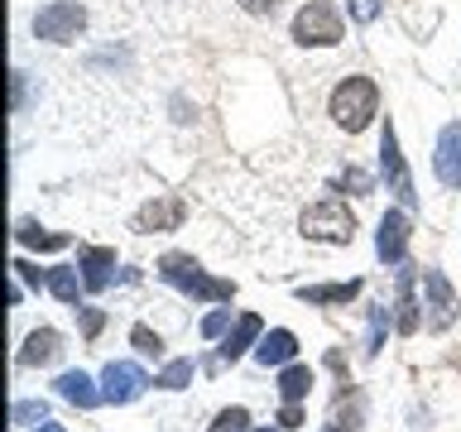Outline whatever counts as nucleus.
Instances as JSON below:
<instances>
[{"label": "nucleus", "instance_id": "39448f33", "mask_svg": "<svg viewBox=\"0 0 461 432\" xmlns=\"http://www.w3.org/2000/svg\"><path fill=\"white\" fill-rule=\"evenodd\" d=\"M82 29H86V10L77 0H49L34 14V39H43V43H72Z\"/></svg>", "mask_w": 461, "mask_h": 432}, {"label": "nucleus", "instance_id": "ddd939ff", "mask_svg": "<svg viewBox=\"0 0 461 432\" xmlns=\"http://www.w3.org/2000/svg\"><path fill=\"white\" fill-rule=\"evenodd\" d=\"M294 356H298V337L288 327H274V331H265L259 337V346H255V360L259 365H274V370H284V365H294Z\"/></svg>", "mask_w": 461, "mask_h": 432}, {"label": "nucleus", "instance_id": "f8f14e48", "mask_svg": "<svg viewBox=\"0 0 461 432\" xmlns=\"http://www.w3.org/2000/svg\"><path fill=\"white\" fill-rule=\"evenodd\" d=\"M77 269H82L86 293H106V288H111V269H115V250H106V245H82V250H77Z\"/></svg>", "mask_w": 461, "mask_h": 432}, {"label": "nucleus", "instance_id": "2f4dec72", "mask_svg": "<svg viewBox=\"0 0 461 432\" xmlns=\"http://www.w3.org/2000/svg\"><path fill=\"white\" fill-rule=\"evenodd\" d=\"M101 327H106V317H101L96 308H82V331H86V341H92Z\"/></svg>", "mask_w": 461, "mask_h": 432}, {"label": "nucleus", "instance_id": "6ab92c4d", "mask_svg": "<svg viewBox=\"0 0 461 432\" xmlns=\"http://www.w3.org/2000/svg\"><path fill=\"white\" fill-rule=\"evenodd\" d=\"M360 279H346V284H312V288H298V302H312V308H331V302H351L360 298Z\"/></svg>", "mask_w": 461, "mask_h": 432}, {"label": "nucleus", "instance_id": "1a4fd4ad", "mask_svg": "<svg viewBox=\"0 0 461 432\" xmlns=\"http://www.w3.org/2000/svg\"><path fill=\"white\" fill-rule=\"evenodd\" d=\"M187 221V202L183 197H154V202H144V207L135 212V230L140 236H164V230H178Z\"/></svg>", "mask_w": 461, "mask_h": 432}, {"label": "nucleus", "instance_id": "72a5a7b5", "mask_svg": "<svg viewBox=\"0 0 461 432\" xmlns=\"http://www.w3.org/2000/svg\"><path fill=\"white\" fill-rule=\"evenodd\" d=\"M236 5L245 14H274V10H279V0H236Z\"/></svg>", "mask_w": 461, "mask_h": 432}, {"label": "nucleus", "instance_id": "cd10ccee", "mask_svg": "<svg viewBox=\"0 0 461 432\" xmlns=\"http://www.w3.org/2000/svg\"><path fill=\"white\" fill-rule=\"evenodd\" d=\"M346 14H351L356 24H375L380 20V0H346Z\"/></svg>", "mask_w": 461, "mask_h": 432}, {"label": "nucleus", "instance_id": "dca6fc26", "mask_svg": "<svg viewBox=\"0 0 461 432\" xmlns=\"http://www.w3.org/2000/svg\"><path fill=\"white\" fill-rule=\"evenodd\" d=\"M413 279H418V274L409 269V265H403L399 269V293H394V327H399V337H413V331H418V298H413Z\"/></svg>", "mask_w": 461, "mask_h": 432}, {"label": "nucleus", "instance_id": "4468645a", "mask_svg": "<svg viewBox=\"0 0 461 432\" xmlns=\"http://www.w3.org/2000/svg\"><path fill=\"white\" fill-rule=\"evenodd\" d=\"M58 356H63V331H53V327L29 331L20 346V365H53Z\"/></svg>", "mask_w": 461, "mask_h": 432}, {"label": "nucleus", "instance_id": "f704fd0d", "mask_svg": "<svg viewBox=\"0 0 461 432\" xmlns=\"http://www.w3.org/2000/svg\"><path fill=\"white\" fill-rule=\"evenodd\" d=\"M279 423H284V428H303V403H284Z\"/></svg>", "mask_w": 461, "mask_h": 432}, {"label": "nucleus", "instance_id": "412c9836", "mask_svg": "<svg viewBox=\"0 0 461 432\" xmlns=\"http://www.w3.org/2000/svg\"><path fill=\"white\" fill-rule=\"evenodd\" d=\"M82 279H77V269H49V293L58 302H68V308H77V293H82Z\"/></svg>", "mask_w": 461, "mask_h": 432}, {"label": "nucleus", "instance_id": "f257e3e1", "mask_svg": "<svg viewBox=\"0 0 461 432\" xmlns=\"http://www.w3.org/2000/svg\"><path fill=\"white\" fill-rule=\"evenodd\" d=\"M158 279L173 284L187 298H197V302H230L236 298V284L230 279H216V274H207L193 255H178V250L158 259Z\"/></svg>", "mask_w": 461, "mask_h": 432}, {"label": "nucleus", "instance_id": "393cba45", "mask_svg": "<svg viewBox=\"0 0 461 432\" xmlns=\"http://www.w3.org/2000/svg\"><path fill=\"white\" fill-rule=\"evenodd\" d=\"M10 418H14V423H49V403H43V399H20L10 409Z\"/></svg>", "mask_w": 461, "mask_h": 432}, {"label": "nucleus", "instance_id": "a878e982", "mask_svg": "<svg viewBox=\"0 0 461 432\" xmlns=\"http://www.w3.org/2000/svg\"><path fill=\"white\" fill-rule=\"evenodd\" d=\"M130 346H135L140 356H164V341H158V331H149V327H130Z\"/></svg>", "mask_w": 461, "mask_h": 432}, {"label": "nucleus", "instance_id": "bb28decb", "mask_svg": "<svg viewBox=\"0 0 461 432\" xmlns=\"http://www.w3.org/2000/svg\"><path fill=\"white\" fill-rule=\"evenodd\" d=\"M245 428H250V413H245V409H221L207 432H245Z\"/></svg>", "mask_w": 461, "mask_h": 432}, {"label": "nucleus", "instance_id": "0eeeda50", "mask_svg": "<svg viewBox=\"0 0 461 432\" xmlns=\"http://www.w3.org/2000/svg\"><path fill=\"white\" fill-rule=\"evenodd\" d=\"M409 236H413V221H409V207H394L380 216V230H375V255L384 265H403L409 255Z\"/></svg>", "mask_w": 461, "mask_h": 432}, {"label": "nucleus", "instance_id": "a211bd4d", "mask_svg": "<svg viewBox=\"0 0 461 432\" xmlns=\"http://www.w3.org/2000/svg\"><path fill=\"white\" fill-rule=\"evenodd\" d=\"M58 394H63L68 403H77V409H96L101 399V389H96V380L92 374H82V370H68V374H58Z\"/></svg>", "mask_w": 461, "mask_h": 432}, {"label": "nucleus", "instance_id": "4be33fe9", "mask_svg": "<svg viewBox=\"0 0 461 432\" xmlns=\"http://www.w3.org/2000/svg\"><path fill=\"white\" fill-rule=\"evenodd\" d=\"M384 337H389V308H370V341H366V360H380L384 351Z\"/></svg>", "mask_w": 461, "mask_h": 432}, {"label": "nucleus", "instance_id": "f3484780", "mask_svg": "<svg viewBox=\"0 0 461 432\" xmlns=\"http://www.w3.org/2000/svg\"><path fill=\"white\" fill-rule=\"evenodd\" d=\"M14 240L20 245H29V250H43V255H53V250H68V236L63 230H43L39 221H29V216H20V221H14Z\"/></svg>", "mask_w": 461, "mask_h": 432}, {"label": "nucleus", "instance_id": "473e14b6", "mask_svg": "<svg viewBox=\"0 0 461 432\" xmlns=\"http://www.w3.org/2000/svg\"><path fill=\"white\" fill-rule=\"evenodd\" d=\"M24 77H29V72H20V68H14V77H10V106H14V111L24 106Z\"/></svg>", "mask_w": 461, "mask_h": 432}, {"label": "nucleus", "instance_id": "7c9ffc66", "mask_svg": "<svg viewBox=\"0 0 461 432\" xmlns=\"http://www.w3.org/2000/svg\"><path fill=\"white\" fill-rule=\"evenodd\" d=\"M337 187H356V193H360V197H366V193H370V187H375V183H370V173H360V168H346Z\"/></svg>", "mask_w": 461, "mask_h": 432}, {"label": "nucleus", "instance_id": "aec40b11", "mask_svg": "<svg viewBox=\"0 0 461 432\" xmlns=\"http://www.w3.org/2000/svg\"><path fill=\"white\" fill-rule=\"evenodd\" d=\"M312 384H317V380H312V370H308V365H298V360L279 370V394H284V403H303V399L312 394Z\"/></svg>", "mask_w": 461, "mask_h": 432}, {"label": "nucleus", "instance_id": "423d86ee", "mask_svg": "<svg viewBox=\"0 0 461 432\" xmlns=\"http://www.w3.org/2000/svg\"><path fill=\"white\" fill-rule=\"evenodd\" d=\"M380 168H384V183H389V193H394L403 207H413L418 193H413V178H409V164H403V149H399V135H394V125L384 121V135H380Z\"/></svg>", "mask_w": 461, "mask_h": 432}, {"label": "nucleus", "instance_id": "9b49d317", "mask_svg": "<svg viewBox=\"0 0 461 432\" xmlns=\"http://www.w3.org/2000/svg\"><path fill=\"white\" fill-rule=\"evenodd\" d=\"M432 173L442 187H461V121H447L432 144Z\"/></svg>", "mask_w": 461, "mask_h": 432}, {"label": "nucleus", "instance_id": "e433bc0d", "mask_svg": "<svg viewBox=\"0 0 461 432\" xmlns=\"http://www.w3.org/2000/svg\"><path fill=\"white\" fill-rule=\"evenodd\" d=\"M245 432H279V428H245Z\"/></svg>", "mask_w": 461, "mask_h": 432}, {"label": "nucleus", "instance_id": "7ed1b4c3", "mask_svg": "<svg viewBox=\"0 0 461 432\" xmlns=\"http://www.w3.org/2000/svg\"><path fill=\"white\" fill-rule=\"evenodd\" d=\"M298 230H303L308 240H322V245H351L356 216H351V207H346V202L322 197V202H312V207L298 216Z\"/></svg>", "mask_w": 461, "mask_h": 432}, {"label": "nucleus", "instance_id": "f03ea898", "mask_svg": "<svg viewBox=\"0 0 461 432\" xmlns=\"http://www.w3.org/2000/svg\"><path fill=\"white\" fill-rule=\"evenodd\" d=\"M327 115L346 130V135H360V130L380 115V86H375L370 77H346L337 92H331Z\"/></svg>", "mask_w": 461, "mask_h": 432}, {"label": "nucleus", "instance_id": "b1692460", "mask_svg": "<svg viewBox=\"0 0 461 432\" xmlns=\"http://www.w3.org/2000/svg\"><path fill=\"white\" fill-rule=\"evenodd\" d=\"M158 389H187L193 384V360H168L164 370H158Z\"/></svg>", "mask_w": 461, "mask_h": 432}, {"label": "nucleus", "instance_id": "c756f323", "mask_svg": "<svg viewBox=\"0 0 461 432\" xmlns=\"http://www.w3.org/2000/svg\"><path fill=\"white\" fill-rule=\"evenodd\" d=\"M226 327H230V312H226V308H216V312L202 317V337H221Z\"/></svg>", "mask_w": 461, "mask_h": 432}, {"label": "nucleus", "instance_id": "c9c22d12", "mask_svg": "<svg viewBox=\"0 0 461 432\" xmlns=\"http://www.w3.org/2000/svg\"><path fill=\"white\" fill-rule=\"evenodd\" d=\"M34 432H68V428H63V423H39Z\"/></svg>", "mask_w": 461, "mask_h": 432}, {"label": "nucleus", "instance_id": "6e6552de", "mask_svg": "<svg viewBox=\"0 0 461 432\" xmlns=\"http://www.w3.org/2000/svg\"><path fill=\"white\" fill-rule=\"evenodd\" d=\"M144 384H149V374L135 360H111L101 370V394H106V403H135L144 394Z\"/></svg>", "mask_w": 461, "mask_h": 432}, {"label": "nucleus", "instance_id": "9d476101", "mask_svg": "<svg viewBox=\"0 0 461 432\" xmlns=\"http://www.w3.org/2000/svg\"><path fill=\"white\" fill-rule=\"evenodd\" d=\"M423 288H428V331H447L456 322L461 302L452 293V284H447L442 269H423Z\"/></svg>", "mask_w": 461, "mask_h": 432}, {"label": "nucleus", "instance_id": "20e7f679", "mask_svg": "<svg viewBox=\"0 0 461 432\" xmlns=\"http://www.w3.org/2000/svg\"><path fill=\"white\" fill-rule=\"evenodd\" d=\"M346 24L337 5H327V0H308L298 14H294V43H303V49H331V43H341Z\"/></svg>", "mask_w": 461, "mask_h": 432}, {"label": "nucleus", "instance_id": "5701e85b", "mask_svg": "<svg viewBox=\"0 0 461 432\" xmlns=\"http://www.w3.org/2000/svg\"><path fill=\"white\" fill-rule=\"evenodd\" d=\"M327 432H360V394L351 403V413H346V389H341L337 409H331V418H327Z\"/></svg>", "mask_w": 461, "mask_h": 432}, {"label": "nucleus", "instance_id": "c85d7f7f", "mask_svg": "<svg viewBox=\"0 0 461 432\" xmlns=\"http://www.w3.org/2000/svg\"><path fill=\"white\" fill-rule=\"evenodd\" d=\"M14 274H20V279L24 284H34V288H49V274H43L39 265H29V259H14V265H10Z\"/></svg>", "mask_w": 461, "mask_h": 432}, {"label": "nucleus", "instance_id": "2eb2a0df", "mask_svg": "<svg viewBox=\"0 0 461 432\" xmlns=\"http://www.w3.org/2000/svg\"><path fill=\"white\" fill-rule=\"evenodd\" d=\"M259 337H265V317H259V312H240L236 327H230V337L221 341V360H240L250 346H259Z\"/></svg>", "mask_w": 461, "mask_h": 432}]
</instances>
